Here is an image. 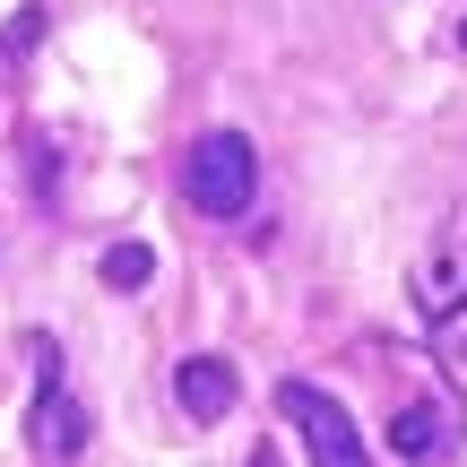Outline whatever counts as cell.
I'll return each instance as SVG.
<instances>
[{
	"mask_svg": "<svg viewBox=\"0 0 467 467\" xmlns=\"http://www.w3.org/2000/svg\"><path fill=\"white\" fill-rule=\"evenodd\" d=\"M459 44H467V26H459Z\"/></svg>",
	"mask_w": 467,
	"mask_h": 467,
	"instance_id": "10",
	"label": "cell"
},
{
	"mask_svg": "<svg viewBox=\"0 0 467 467\" xmlns=\"http://www.w3.org/2000/svg\"><path fill=\"white\" fill-rule=\"evenodd\" d=\"M182 200L200 208V217H243L251 200H260V148H251L243 130H208V139H191V156H182Z\"/></svg>",
	"mask_w": 467,
	"mask_h": 467,
	"instance_id": "1",
	"label": "cell"
},
{
	"mask_svg": "<svg viewBox=\"0 0 467 467\" xmlns=\"http://www.w3.org/2000/svg\"><path fill=\"white\" fill-rule=\"evenodd\" d=\"M96 277L113 285V295H139V285L156 277V251H148V243H113V251L96 260Z\"/></svg>",
	"mask_w": 467,
	"mask_h": 467,
	"instance_id": "7",
	"label": "cell"
},
{
	"mask_svg": "<svg viewBox=\"0 0 467 467\" xmlns=\"http://www.w3.org/2000/svg\"><path fill=\"white\" fill-rule=\"evenodd\" d=\"M87 441H96V416H87V399L61 381V347H44V337H35V407H26V451H35V459H87Z\"/></svg>",
	"mask_w": 467,
	"mask_h": 467,
	"instance_id": "2",
	"label": "cell"
},
{
	"mask_svg": "<svg viewBox=\"0 0 467 467\" xmlns=\"http://www.w3.org/2000/svg\"><path fill=\"white\" fill-rule=\"evenodd\" d=\"M407 295H416L424 320H441V312H459V303H467V217H451L433 243L416 251V268H407Z\"/></svg>",
	"mask_w": 467,
	"mask_h": 467,
	"instance_id": "4",
	"label": "cell"
},
{
	"mask_svg": "<svg viewBox=\"0 0 467 467\" xmlns=\"http://www.w3.org/2000/svg\"><path fill=\"white\" fill-rule=\"evenodd\" d=\"M277 416L303 433V451H312L320 467H364L372 459V441L355 433V416L329 399V389H312V381H277Z\"/></svg>",
	"mask_w": 467,
	"mask_h": 467,
	"instance_id": "3",
	"label": "cell"
},
{
	"mask_svg": "<svg viewBox=\"0 0 467 467\" xmlns=\"http://www.w3.org/2000/svg\"><path fill=\"white\" fill-rule=\"evenodd\" d=\"M451 451H459V424H451V407H433V399H407V407H389V459L424 467V459H451Z\"/></svg>",
	"mask_w": 467,
	"mask_h": 467,
	"instance_id": "6",
	"label": "cell"
},
{
	"mask_svg": "<svg viewBox=\"0 0 467 467\" xmlns=\"http://www.w3.org/2000/svg\"><path fill=\"white\" fill-rule=\"evenodd\" d=\"M173 407H182L191 424H225L234 407H243V372H234L225 355H182V364H173Z\"/></svg>",
	"mask_w": 467,
	"mask_h": 467,
	"instance_id": "5",
	"label": "cell"
},
{
	"mask_svg": "<svg viewBox=\"0 0 467 467\" xmlns=\"http://www.w3.org/2000/svg\"><path fill=\"white\" fill-rule=\"evenodd\" d=\"M433 355H441V372H451V381L467 389V303L433 320Z\"/></svg>",
	"mask_w": 467,
	"mask_h": 467,
	"instance_id": "8",
	"label": "cell"
},
{
	"mask_svg": "<svg viewBox=\"0 0 467 467\" xmlns=\"http://www.w3.org/2000/svg\"><path fill=\"white\" fill-rule=\"evenodd\" d=\"M35 44H44V9H17V17H9V35H0V52H9V61H26Z\"/></svg>",
	"mask_w": 467,
	"mask_h": 467,
	"instance_id": "9",
	"label": "cell"
}]
</instances>
